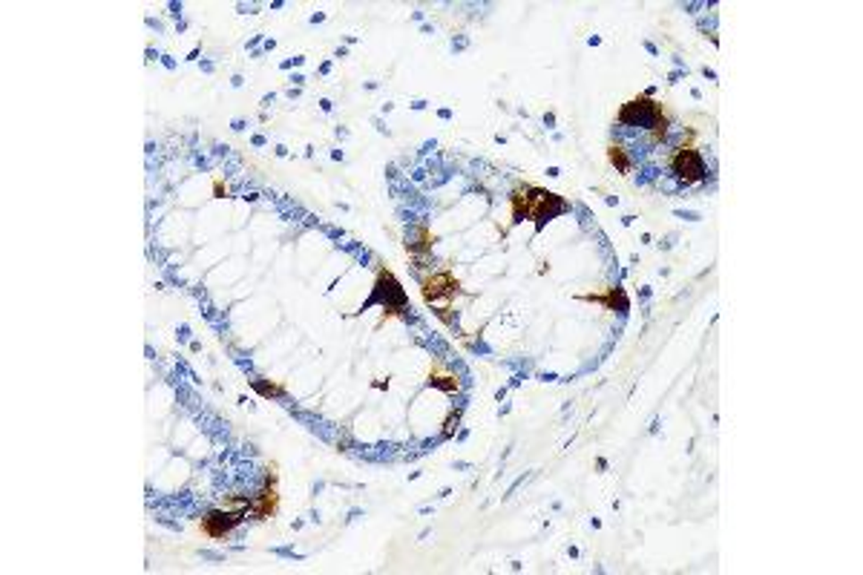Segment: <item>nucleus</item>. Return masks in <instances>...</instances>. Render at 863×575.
Wrapping results in <instances>:
<instances>
[{"label":"nucleus","mask_w":863,"mask_h":575,"mask_svg":"<svg viewBox=\"0 0 863 575\" xmlns=\"http://www.w3.org/2000/svg\"><path fill=\"white\" fill-rule=\"evenodd\" d=\"M665 168H668V176H674L682 187H697L708 178V164L702 159L697 142H693V136L668 152Z\"/></svg>","instance_id":"f257e3e1"},{"label":"nucleus","mask_w":863,"mask_h":575,"mask_svg":"<svg viewBox=\"0 0 863 575\" xmlns=\"http://www.w3.org/2000/svg\"><path fill=\"white\" fill-rule=\"evenodd\" d=\"M375 302H380L389 316H392V314L406 311V291H403V288H401V283H397V279H394V274H392V271H386V267L378 274L375 293H371V300L363 305V308H369V305H375ZM363 308H360V311H363Z\"/></svg>","instance_id":"20e7f679"},{"label":"nucleus","mask_w":863,"mask_h":575,"mask_svg":"<svg viewBox=\"0 0 863 575\" xmlns=\"http://www.w3.org/2000/svg\"><path fill=\"white\" fill-rule=\"evenodd\" d=\"M251 518L253 521H268V518H274L277 515V509H279V487H277V469H270V475H268V483L262 487V492L253 497L251 501Z\"/></svg>","instance_id":"0eeeda50"},{"label":"nucleus","mask_w":863,"mask_h":575,"mask_svg":"<svg viewBox=\"0 0 863 575\" xmlns=\"http://www.w3.org/2000/svg\"><path fill=\"white\" fill-rule=\"evenodd\" d=\"M668 115V110L660 104V101H653L648 95H642V98H634V101H627V104L619 110V124H627V127H642V130H651V127L656 121H662Z\"/></svg>","instance_id":"7ed1b4c3"},{"label":"nucleus","mask_w":863,"mask_h":575,"mask_svg":"<svg viewBox=\"0 0 863 575\" xmlns=\"http://www.w3.org/2000/svg\"><path fill=\"white\" fill-rule=\"evenodd\" d=\"M432 242H435V236L429 234V227H418V230H415V236H411V239L406 242V248H409L411 253H427V251L432 248Z\"/></svg>","instance_id":"9b49d317"},{"label":"nucleus","mask_w":863,"mask_h":575,"mask_svg":"<svg viewBox=\"0 0 863 575\" xmlns=\"http://www.w3.org/2000/svg\"><path fill=\"white\" fill-rule=\"evenodd\" d=\"M567 210V201L556 193H550V190H541V187H530V201H527V219L535 222V234L547 222L556 219L559 213Z\"/></svg>","instance_id":"39448f33"},{"label":"nucleus","mask_w":863,"mask_h":575,"mask_svg":"<svg viewBox=\"0 0 863 575\" xmlns=\"http://www.w3.org/2000/svg\"><path fill=\"white\" fill-rule=\"evenodd\" d=\"M582 300H587V302H602V305H608L610 311H619V314H625L630 308V302H627L622 288H610L608 293H604V297H599V293H585Z\"/></svg>","instance_id":"1a4fd4ad"},{"label":"nucleus","mask_w":863,"mask_h":575,"mask_svg":"<svg viewBox=\"0 0 863 575\" xmlns=\"http://www.w3.org/2000/svg\"><path fill=\"white\" fill-rule=\"evenodd\" d=\"M608 159H610V164H613V168L616 170H619V173H630V170H634V159H630L627 156V150L625 147H619V144H610L608 147Z\"/></svg>","instance_id":"9d476101"},{"label":"nucleus","mask_w":863,"mask_h":575,"mask_svg":"<svg viewBox=\"0 0 863 575\" xmlns=\"http://www.w3.org/2000/svg\"><path fill=\"white\" fill-rule=\"evenodd\" d=\"M458 293H461V283L449 271L432 274L423 279V300H427V305H432L441 316L449 311V305H452Z\"/></svg>","instance_id":"f03ea898"},{"label":"nucleus","mask_w":863,"mask_h":575,"mask_svg":"<svg viewBox=\"0 0 863 575\" xmlns=\"http://www.w3.org/2000/svg\"><path fill=\"white\" fill-rule=\"evenodd\" d=\"M458 420H461V412H455V415H449V417H446V426H444V438H452V434H455V429H458Z\"/></svg>","instance_id":"f8f14e48"},{"label":"nucleus","mask_w":863,"mask_h":575,"mask_svg":"<svg viewBox=\"0 0 863 575\" xmlns=\"http://www.w3.org/2000/svg\"><path fill=\"white\" fill-rule=\"evenodd\" d=\"M427 382H429L432 389H441V391H446V394H452V391H458V389H461L455 368H449L444 360H435V363H432Z\"/></svg>","instance_id":"6e6552de"},{"label":"nucleus","mask_w":863,"mask_h":575,"mask_svg":"<svg viewBox=\"0 0 863 575\" xmlns=\"http://www.w3.org/2000/svg\"><path fill=\"white\" fill-rule=\"evenodd\" d=\"M242 518H245V509H239V506L211 509V513L199 521V530L208 535V538H225V535H230L239 527Z\"/></svg>","instance_id":"423d86ee"}]
</instances>
